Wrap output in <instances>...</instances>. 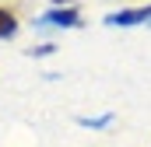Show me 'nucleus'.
Returning <instances> with one entry per match:
<instances>
[{"mask_svg": "<svg viewBox=\"0 0 151 147\" xmlns=\"http://www.w3.org/2000/svg\"><path fill=\"white\" fill-rule=\"evenodd\" d=\"M151 25V4L148 7H130V11H116L106 18V25H113V28H130V25Z\"/></svg>", "mask_w": 151, "mask_h": 147, "instance_id": "f257e3e1", "label": "nucleus"}, {"mask_svg": "<svg viewBox=\"0 0 151 147\" xmlns=\"http://www.w3.org/2000/svg\"><path fill=\"white\" fill-rule=\"evenodd\" d=\"M39 25H53V28H77L81 25V14L74 7H53L39 18Z\"/></svg>", "mask_w": 151, "mask_h": 147, "instance_id": "f03ea898", "label": "nucleus"}, {"mask_svg": "<svg viewBox=\"0 0 151 147\" xmlns=\"http://www.w3.org/2000/svg\"><path fill=\"white\" fill-rule=\"evenodd\" d=\"M14 32H18V18H14L11 11L0 7V39H11Z\"/></svg>", "mask_w": 151, "mask_h": 147, "instance_id": "7ed1b4c3", "label": "nucleus"}, {"mask_svg": "<svg viewBox=\"0 0 151 147\" xmlns=\"http://www.w3.org/2000/svg\"><path fill=\"white\" fill-rule=\"evenodd\" d=\"M81 126H91V130H99V126H109L113 123V116H99V119H77Z\"/></svg>", "mask_w": 151, "mask_h": 147, "instance_id": "20e7f679", "label": "nucleus"}]
</instances>
